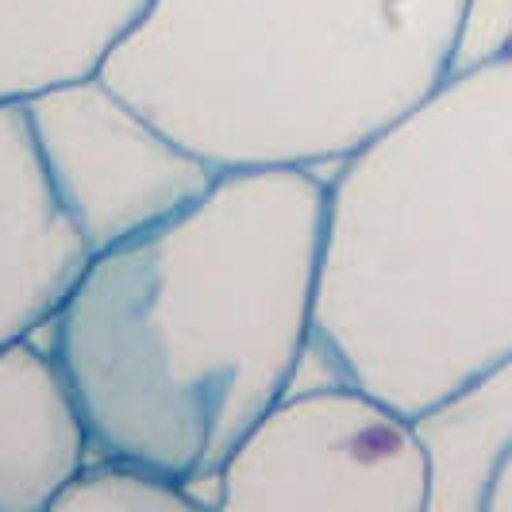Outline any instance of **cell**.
Masks as SVG:
<instances>
[{
	"label": "cell",
	"instance_id": "52a82bcc",
	"mask_svg": "<svg viewBox=\"0 0 512 512\" xmlns=\"http://www.w3.org/2000/svg\"><path fill=\"white\" fill-rule=\"evenodd\" d=\"M93 459L74 389L39 335L0 347V512H51Z\"/></svg>",
	"mask_w": 512,
	"mask_h": 512
},
{
	"label": "cell",
	"instance_id": "7a4b0ae2",
	"mask_svg": "<svg viewBox=\"0 0 512 512\" xmlns=\"http://www.w3.org/2000/svg\"><path fill=\"white\" fill-rule=\"evenodd\" d=\"M512 355V54L455 74L328 174L297 382L432 409Z\"/></svg>",
	"mask_w": 512,
	"mask_h": 512
},
{
	"label": "cell",
	"instance_id": "5b68a950",
	"mask_svg": "<svg viewBox=\"0 0 512 512\" xmlns=\"http://www.w3.org/2000/svg\"><path fill=\"white\" fill-rule=\"evenodd\" d=\"M24 108L54 193L93 255L178 216L216 181L205 158L101 74L54 85Z\"/></svg>",
	"mask_w": 512,
	"mask_h": 512
},
{
	"label": "cell",
	"instance_id": "8fae6325",
	"mask_svg": "<svg viewBox=\"0 0 512 512\" xmlns=\"http://www.w3.org/2000/svg\"><path fill=\"white\" fill-rule=\"evenodd\" d=\"M512 54V0H462L455 43H451V77L493 66Z\"/></svg>",
	"mask_w": 512,
	"mask_h": 512
},
{
	"label": "cell",
	"instance_id": "277c9868",
	"mask_svg": "<svg viewBox=\"0 0 512 512\" xmlns=\"http://www.w3.org/2000/svg\"><path fill=\"white\" fill-rule=\"evenodd\" d=\"M409 412L343 378L289 385L220 466L224 512H428Z\"/></svg>",
	"mask_w": 512,
	"mask_h": 512
},
{
	"label": "cell",
	"instance_id": "6da1fadb",
	"mask_svg": "<svg viewBox=\"0 0 512 512\" xmlns=\"http://www.w3.org/2000/svg\"><path fill=\"white\" fill-rule=\"evenodd\" d=\"M328 178L224 170L178 216L97 251L47 324L93 455L174 474L201 509L316 324Z\"/></svg>",
	"mask_w": 512,
	"mask_h": 512
},
{
	"label": "cell",
	"instance_id": "8992f818",
	"mask_svg": "<svg viewBox=\"0 0 512 512\" xmlns=\"http://www.w3.org/2000/svg\"><path fill=\"white\" fill-rule=\"evenodd\" d=\"M54 193L24 104H0V347L47 332L89 266Z\"/></svg>",
	"mask_w": 512,
	"mask_h": 512
},
{
	"label": "cell",
	"instance_id": "30bf717a",
	"mask_svg": "<svg viewBox=\"0 0 512 512\" xmlns=\"http://www.w3.org/2000/svg\"><path fill=\"white\" fill-rule=\"evenodd\" d=\"M181 478L128 455H93L51 512H197Z\"/></svg>",
	"mask_w": 512,
	"mask_h": 512
},
{
	"label": "cell",
	"instance_id": "3957f363",
	"mask_svg": "<svg viewBox=\"0 0 512 512\" xmlns=\"http://www.w3.org/2000/svg\"><path fill=\"white\" fill-rule=\"evenodd\" d=\"M459 12L462 0H151L101 77L216 174H324L451 77Z\"/></svg>",
	"mask_w": 512,
	"mask_h": 512
},
{
	"label": "cell",
	"instance_id": "9c48e42d",
	"mask_svg": "<svg viewBox=\"0 0 512 512\" xmlns=\"http://www.w3.org/2000/svg\"><path fill=\"white\" fill-rule=\"evenodd\" d=\"M151 0H0V104L101 74Z\"/></svg>",
	"mask_w": 512,
	"mask_h": 512
},
{
	"label": "cell",
	"instance_id": "ba28073f",
	"mask_svg": "<svg viewBox=\"0 0 512 512\" xmlns=\"http://www.w3.org/2000/svg\"><path fill=\"white\" fill-rule=\"evenodd\" d=\"M428 512H512V355L416 412Z\"/></svg>",
	"mask_w": 512,
	"mask_h": 512
}]
</instances>
